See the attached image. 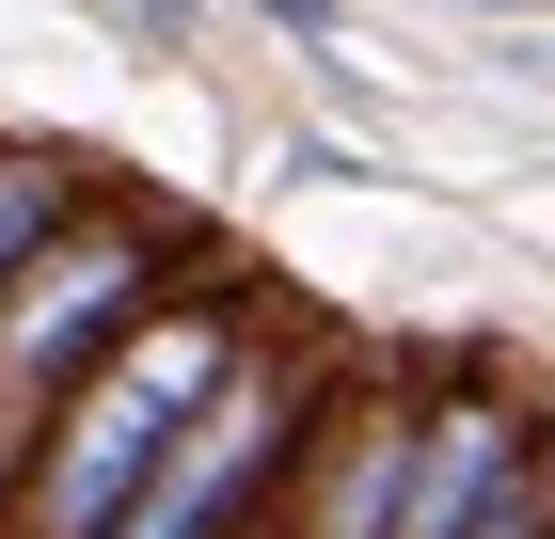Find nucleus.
Segmentation results:
<instances>
[{
	"label": "nucleus",
	"instance_id": "nucleus-9",
	"mask_svg": "<svg viewBox=\"0 0 555 539\" xmlns=\"http://www.w3.org/2000/svg\"><path fill=\"white\" fill-rule=\"evenodd\" d=\"M476 16H555V0H476Z\"/></svg>",
	"mask_w": 555,
	"mask_h": 539
},
{
	"label": "nucleus",
	"instance_id": "nucleus-3",
	"mask_svg": "<svg viewBox=\"0 0 555 539\" xmlns=\"http://www.w3.org/2000/svg\"><path fill=\"white\" fill-rule=\"evenodd\" d=\"M318 381H334V365L238 349V381H222L207 413L159 445V476H143L95 539H238V524H270V492H286V460H301V413H318Z\"/></svg>",
	"mask_w": 555,
	"mask_h": 539
},
{
	"label": "nucleus",
	"instance_id": "nucleus-11",
	"mask_svg": "<svg viewBox=\"0 0 555 539\" xmlns=\"http://www.w3.org/2000/svg\"><path fill=\"white\" fill-rule=\"evenodd\" d=\"M540 539H555V524H540Z\"/></svg>",
	"mask_w": 555,
	"mask_h": 539
},
{
	"label": "nucleus",
	"instance_id": "nucleus-4",
	"mask_svg": "<svg viewBox=\"0 0 555 539\" xmlns=\"http://www.w3.org/2000/svg\"><path fill=\"white\" fill-rule=\"evenodd\" d=\"M524 445H540V413H524L492 365L428 381V397H413V460H397V524H382V539H461L476 508L524 476Z\"/></svg>",
	"mask_w": 555,
	"mask_h": 539
},
{
	"label": "nucleus",
	"instance_id": "nucleus-6",
	"mask_svg": "<svg viewBox=\"0 0 555 539\" xmlns=\"http://www.w3.org/2000/svg\"><path fill=\"white\" fill-rule=\"evenodd\" d=\"M255 16H270V33H286V48H334V33H349L334 0H255Z\"/></svg>",
	"mask_w": 555,
	"mask_h": 539
},
{
	"label": "nucleus",
	"instance_id": "nucleus-7",
	"mask_svg": "<svg viewBox=\"0 0 555 539\" xmlns=\"http://www.w3.org/2000/svg\"><path fill=\"white\" fill-rule=\"evenodd\" d=\"M492 64H508V80H555V48H524V33H508V48H492Z\"/></svg>",
	"mask_w": 555,
	"mask_h": 539
},
{
	"label": "nucleus",
	"instance_id": "nucleus-10",
	"mask_svg": "<svg viewBox=\"0 0 555 539\" xmlns=\"http://www.w3.org/2000/svg\"><path fill=\"white\" fill-rule=\"evenodd\" d=\"M238 539H270V524H238Z\"/></svg>",
	"mask_w": 555,
	"mask_h": 539
},
{
	"label": "nucleus",
	"instance_id": "nucleus-2",
	"mask_svg": "<svg viewBox=\"0 0 555 539\" xmlns=\"http://www.w3.org/2000/svg\"><path fill=\"white\" fill-rule=\"evenodd\" d=\"M207 270V239L175 207H128V191H80V207L48 222L16 270H0V413L48 428L64 397H80L112 349H128L143 318H159L175 286Z\"/></svg>",
	"mask_w": 555,
	"mask_h": 539
},
{
	"label": "nucleus",
	"instance_id": "nucleus-8",
	"mask_svg": "<svg viewBox=\"0 0 555 539\" xmlns=\"http://www.w3.org/2000/svg\"><path fill=\"white\" fill-rule=\"evenodd\" d=\"M16 460H33V428H16V413H0V492H16Z\"/></svg>",
	"mask_w": 555,
	"mask_h": 539
},
{
	"label": "nucleus",
	"instance_id": "nucleus-1",
	"mask_svg": "<svg viewBox=\"0 0 555 539\" xmlns=\"http://www.w3.org/2000/svg\"><path fill=\"white\" fill-rule=\"evenodd\" d=\"M238 349H255V286H238V270H191V286H175L159 318H143L128 349L33 428L16 492H0V539H95L143 476H159V445L238 381Z\"/></svg>",
	"mask_w": 555,
	"mask_h": 539
},
{
	"label": "nucleus",
	"instance_id": "nucleus-5",
	"mask_svg": "<svg viewBox=\"0 0 555 539\" xmlns=\"http://www.w3.org/2000/svg\"><path fill=\"white\" fill-rule=\"evenodd\" d=\"M80 191H95V175L64 159V143H16V127H0V270H16V254H33L64 207H80Z\"/></svg>",
	"mask_w": 555,
	"mask_h": 539
}]
</instances>
